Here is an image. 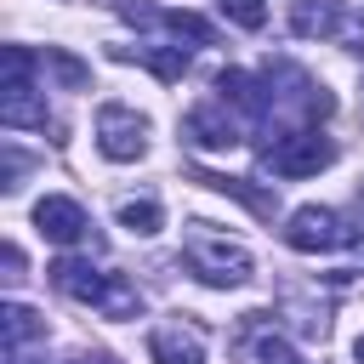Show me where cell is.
Instances as JSON below:
<instances>
[{"instance_id": "cell-1", "label": "cell", "mask_w": 364, "mask_h": 364, "mask_svg": "<svg viewBox=\"0 0 364 364\" xmlns=\"http://www.w3.org/2000/svg\"><path fill=\"white\" fill-rule=\"evenodd\" d=\"M51 284H57L63 296H74V301L108 313V318H136V313H142L136 284H125L119 273H102V267H91V262H80V256L51 262Z\"/></svg>"}, {"instance_id": "cell-2", "label": "cell", "mask_w": 364, "mask_h": 364, "mask_svg": "<svg viewBox=\"0 0 364 364\" xmlns=\"http://www.w3.org/2000/svg\"><path fill=\"white\" fill-rule=\"evenodd\" d=\"M182 262H188L193 279H205V284H216V290H233V284L250 279V256H245L239 245L216 239V233H193L188 250H182Z\"/></svg>"}, {"instance_id": "cell-3", "label": "cell", "mask_w": 364, "mask_h": 364, "mask_svg": "<svg viewBox=\"0 0 364 364\" xmlns=\"http://www.w3.org/2000/svg\"><path fill=\"white\" fill-rule=\"evenodd\" d=\"M262 159L273 165V176H318V171L336 159V142H330L324 131L301 125V131H290V136L267 142V148H262Z\"/></svg>"}, {"instance_id": "cell-4", "label": "cell", "mask_w": 364, "mask_h": 364, "mask_svg": "<svg viewBox=\"0 0 364 364\" xmlns=\"http://www.w3.org/2000/svg\"><path fill=\"white\" fill-rule=\"evenodd\" d=\"M97 148L108 154V159H142L148 154V119L136 114V108H125V102H108V108H97Z\"/></svg>"}, {"instance_id": "cell-5", "label": "cell", "mask_w": 364, "mask_h": 364, "mask_svg": "<svg viewBox=\"0 0 364 364\" xmlns=\"http://www.w3.org/2000/svg\"><path fill=\"white\" fill-rule=\"evenodd\" d=\"M347 239V228H341V216L336 210H324V205H301V210H290V222H284V245L290 250H336Z\"/></svg>"}, {"instance_id": "cell-6", "label": "cell", "mask_w": 364, "mask_h": 364, "mask_svg": "<svg viewBox=\"0 0 364 364\" xmlns=\"http://www.w3.org/2000/svg\"><path fill=\"white\" fill-rule=\"evenodd\" d=\"M182 136H188L193 148H205V154H222V148L239 142V125L228 119V102L216 97V102H199V108L182 114Z\"/></svg>"}, {"instance_id": "cell-7", "label": "cell", "mask_w": 364, "mask_h": 364, "mask_svg": "<svg viewBox=\"0 0 364 364\" xmlns=\"http://www.w3.org/2000/svg\"><path fill=\"white\" fill-rule=\"evenodd\" d=\"M34 228H40L51 245H80V239L91 233L85 210H80L74 199H63V193H51V199H40V205H34Z\"/></svg>"}, {"instance_id": "cell-8", "label": "cell", "mask_w": 364, "mask_h": 364, "mask_svg": "<svg viewBox=\"0 0 364 364\" xmlns=\"http://www.w3.org/2000/svg\"><path fill=\"white\" fill-rule=\"evenodd\" d=\"M148 353H154V364H205V336L182 330V324H159L148 336Z\"/></svg>"}, {"instance_id": "cell-9", "label": "cell", "mask_w": 364, "mask_h": 364, "mask_svg": "<svg viewBox=\"0 0 364 364\" xmlns=\"http://www.w3.org/2000/svg\"><path fill=\"white\" fill-rule=\"evenodd\" d=\"M216 91H222V102H233V108H245V114H267V108H273V97L262 91V80L245 74V68H222V74H216Z\"/></svg>"}, {"instance_id": "cell-10", "label": "cell", "mask_w": 364, "mask_h": 364, "mask_svg": "<svg viewBox=\"0 0 364 364\" xmlns=\"http://www.w3.org/2000/svg\"><path fill=\"white\" fill-rule=\"evenodd\" d=\"M114 57L142 63V68H154L159 80H182V74H188V51H182V46H114Z\"/></svg>"}, {"instance_id": "cell-11", "label": "cell", "mask_w": 364, "mask_h": 364, "mask_svg": "<svg viewBox=\"0 0 364 364\" xmlns=\"http://www.w3.org/2000/svg\"><path fill=\"white\" fill-rule=\"evenodd\" d=\"M290 28H296L301 40H324V34H336V28H341V0H296Z\"/></svg>"}, {"instance_id": "cell-12", "label": "cell", "mask_w": 364, "mask_h": 364, "mask_svg": "<svg viewBox=\"0 0 364 364\" xmlns=\"http://www.w3.org/2000/svg\"><path fill=\"white\" fill-rule=\"evenodd\" d=\"M0 119L11 131H23V125H40L46 131V102L34 97V85H0Z\"/></svg>"}, {"instance_id": "cell-13", "label": "cell", "mask_w": 364, "mask_h": 364, "mask_svg": "<svg viewBox=\"0 0 364 364\" xmlns=\"http://www.w3.org/2000/svg\"><path fill=\"white\" fill-rule=\"evenodd\" d=\"M193 182H205V188H216V193H233V199H245L256 216H273V210H279V199H273V193H262V188H250L245 176H216V171H199Z\"/></svg>"}, {"instance_id": "cell-14", "label": "cell", "mask_w": 364, "mask_h": 364, "mask_svg": "<svg viewBox=\"0 0 364 364\" xmlns=\"http://www.w3.org/2000/svg\"><path fill=\"white\" fill-rule=\"evenodd\" d=\"M0 318H6V347L17 353L23 341H34V336H46V324H40V313L34 307H23V301H6L0 307Z\"/></svg>"}, {"instance_id": "cell-15", "label": "cell", "mask_w": 364, "mask_h": 364, "mask_svg": "<svg viewBox=\"0 0 364 364\" xmlns=\"http://www.w3.org/2000/svg\"><path fill=\"white\" fill-rule=\"evenodd\" d=\"M40 63H46L51 74H57V85H63V91H80V85L91 80V68H85L80 57H68V51H57V46H46V57H40Z\"/></svg>"}, {"instance_id": "cell-16", "label": "cell", "mask_w": 364, "mask_h": 364, "mask_svg": "<svg viewBox=\"0 0 364 364\" xmlns=\"http://www.w3.org/2000/svg\"><path fill=\"white\" fill-rule=\"evenodd\" d=\"M159 222H165L159 199H125L119 205V228H131V233H159Z\"/></svg>"}, {"instance_id": "cell-17", "label": "cell", "mask_w": 364, "mask_h": 364, "mask_svg": "<svg viewBox=\"0 0 364 364\" xmlns=\"http://www.w3.org/2000/svg\"><path fill=\"white\" fill-rule=\"evenodd\" d=\"M28 74H34V57L23 46H6L0 51V85H28Z\"/></svg>"}, {"instance_id": "cell-18", "label": "cell", "mask_w": 364, "mask_h": 364, "mask_svg": "<svg viewBox=\"0 0 364 364\" xmlns=\"http://www.w3.org/2000/svg\"><path fill=\"white\" fill-rule=\"evenodd\" d=\"M216 6H222L239 28H262V23H267V6H262V0H216Z\"/></svg>"}, {"instance_id": "cell-19", "label": "cell", "mask_w": 364, "mask_h": 364, "mask_svg": "<svg viewBox=\"0 0 364 364\" xmlns=\"http://www.w3.org/2000/svg\"><path fill=\"white\" fill-rule=\"evenodd\" d=\"M256 358H262V364H301V353H296L290 341H279V336H262V341H256Z\"/></svg>"}, {"instance_id": "cell-20", "label": "cell", "mask_w": 364, "mask_h": 364, "mask_svg": "<svg viewBox=\"0 0 364 364\" xmlns=\"http://www.w3.org/2000/svg\"><path fill=\"white\" fill-rule=\"evenodd\" d=\"M6 279H23V250L6 245Z\"/></svg>"}, {"instance_id": "cell-21", "label": "cell", "mask_w": 364, "mask_h": 364, "mask_svg": "<svg viewBox=\"0 0 364 364\" xmlns=\"http://www.w3.org/2000/svg\"><path fill=\"white\" fill-rule=\"evenodd\" d=\"M85 364H119V358H114V353H91Z\"/></svg>"}, {"instance_id": "cell-22", "label": "cell", "mask_w": 364, "mask_h": 364, "mask_svg": "<svg viewBox=\"0 0 364 364\" xmlns=\"http://www.w3.org/2000/svg\"><path fill=\"white\" fill-rule=\"evenodd\" d=\"M353 358H358V364H364V336H358V341H353Z\"/></svg>"}]
</instances>
